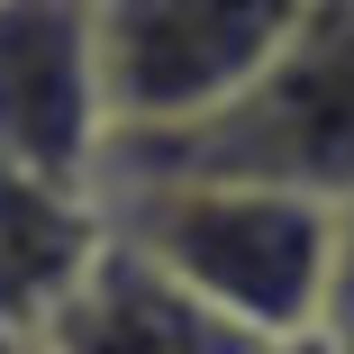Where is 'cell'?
<instances>
[{
	"mask_svg": "<svg viewBox=\"0 0 354 354\" xmlns=\"http://www.w3.org/2000/svg\"><path fill=\"white\" fill-rule=\"evenodd\" d=\"M109 236L272 354L327 336L345 281V209L227 173H100Z\"/></svg>",
	"mask_w": 354,
	"mask_h": 354,
	"instance_id": "1",
	"label": "cell"
},
{
	"mask_svg": "<svg viewBox=\"0 0 354 354\" xmlns=\"http://www.w3.org/2000/svg\"><path fill=\"white\" fill-rule=\"evenodd\" d=\"M318 0H91L109 146H164L227 118L309 28Z\"/></svg>",
	"mask_w": 354,
	"mask_h": 354,
	"instance_id": "2",
	"label": "cell"
},
{
	"mask_svg": "<svg viewBox=\"0 0 354 354\" xmlns=\"http://www.w3.org/2000/svg\"><path fill=\"white\" fill-rule=\"evenodd\" d=\"M0 164L100 191L109 100L91 0H0Z\"/></svg>",
	"mask_w": 354,
	"mask_h": 354,
	"instance_id": "4",
	"label": "cell"
},
{
	"mask_svg": "<svg viewBox=\"0 0 354 354\" xmlns=\"http://www.w3.org/2000/svg\"><path fill=\"white\" fill-rule=\"evenodd\" d=\"M55 354H272L245 327H227L218 309H200L182 281H164L136 245H100V263L82 272V291L55 309L46 327Z\"/></svg>",
	"mask_w": 354,
	"mask_h": 354,
	"instance_id": "5",
	"label": "cell"
},
{
	"mask_svg": "<svg viewBox=\"0 0 354 354\" xmlns=\"http://www.w3.org/2000/svg\"><path fill=\"white\" fill-rule=\"evenodd\" d=\"M109 245V209L100 191L73 182H37L0 164V327L46 336L55 309L82 291V272Z\"/></svg>",
	"mask_w": 354,
	"mask_h": 354,
	"instance_id": "6",
	"label": "cell"
},
{
	"mask_svg": "<svg viewBox=\"0 0 354 354\" xmlns=\"http://www.w3.org/2000/svg\"><path fill=\"white\" fill-rule=\"evenodd\" d=\"M0 354H55L46 336H19V327H0Z\"/></svg>",
	"mask_w": 354,
	"mask_h": 354,
	"instance_id": "7",
	"label": "cell"
},
{
	"mask_svg": "<svg viewBox=\"0 0 354 354\" xmlns=\"http://www.w3.org/2000/svg\"><path fill=\"white\" fill-rule=\"evenodd\" d=\"M100 173H227L354 209V0H318L272 73L191 136L109 146Z\"/></svg>",
	"mask_w": 354,
	"mask_h": 354,
	"instance_id": "3",
	"label": "cell"
}]
</instances>
